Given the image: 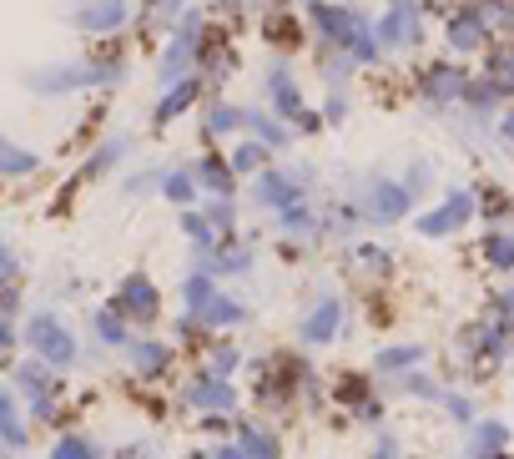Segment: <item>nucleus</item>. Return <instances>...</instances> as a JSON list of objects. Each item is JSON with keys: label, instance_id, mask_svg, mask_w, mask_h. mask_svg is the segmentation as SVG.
Listing matches in <instances>:
<instances>
[{"label": "nucleus", "instance_id": "f257e3e1", "mask_svg": "<svg viewBox=\"0 0 514 459\" xmlns=\"http://www.w3.org/2000/svg\"><path fill=\"white\" fill-rule=\"evenodd\" d=\"M126 41L132 36H101L86 56H71V61H46V66H31L21 81L31 96H76V91H111L132 76V61H126Z\"/></svg>", "mask_w": 514, "mask_h": 459}, {"label": "nucleus", "instance_id": "f03ea898", "mask_svg": "<svg viewBox=\"0 0 514 459\" xmlns=\"http://www.w3.org/2000/svg\"><path fill=\"white\" fill-rule=\"evenodd\" d=\"M303 21H308L313 51H343L358 71H373L383 61L378 36H373V16L363 6H353V0H308Z\"/></svg>", "mask_w": 514, "mask_h": 459}, {"label": "nucleus", "instance_id": "7ed1b4c3", "mask_svg": "<svg viewBox=\"0 0 514 459\" xmlns=\"http://www.w3.org/2000/svg\"><path fill=\"white\" fill-rule=\"evenodd\" d=\"M343 197L363 212L368 227H394V222H409V217H414L409 187H404L399 177H389V172H378V167L343 177Z\"/></svg>", "mask_w": 514, "mask_h": 459}, {"label": "nucleus", "instance_id": "20e7f679", "mask_svg": "<svg viewBox=\"0 0 514 459\" xmlns=\"http://www.w3.org/2000/svg\"><path fill=\"white\" fill-rule=\"evenodd\" d=\"M373 36L383 56H399V51H419L429 41V21L419 0H389L378 16H373Z\"/></svg>", "mask_w": 514, "mask_h": 459}, {"label": "nucleus", "instance_id": "39448f33", "mask_svg": "<svg viewBox=\"0 0 514 459\" xmlns=\"http://www.w3.org/2000/svg\"><path fill=\"white\" fill-rule=\"evenodd\" d=\"M469 66L459 61V56H439V61H424L419 71H414V96L429 106V111H454L459 106V96H464V86H469Z\"/></svg>", "mask_w": 514, "mask_h": 459}, {"label": "nucleus", "instance_id": "423d86ee", "mask_svg": "<svg viewBox=\"0 0 514 459\" xmlns=\"http://www.w3.org/2000/svg\"><path fill=\"white\" fill-rule=\"evenodd\" d=\"M137 6L132 0H66L61 6V21L76 31V36H121L126 26H132Z\"/></svg>", "mask_w": 514, "mask_h": 459}, {"label": "nucleus", "instance_id": "0eeeda50", "mask_svg": "<svg viewBox=\"0 0 514 459\" xmlns=\"http://www.w3.org/2000/svg\"><path fill=\"white\" fill-rule=\"evenodd\" d=\"M499 36V26L474 6V0H459V6H444V51L449 56H479L489 41Z\"/></svg>", "mask_w": 514, "mask_h": 459}, {"label": "nucleus", "instance_id": "6e6552de", "mask_svg": "<svg viewBox=\"0 0 514 459\" xmlns=\"http://www.w3.org/2000/svg\"><path fill=\"white\" fill-rule=\"evenodd\" d=\"M479 217V192L474 187H444V202L429 207V212H414V233L419 238H454L464 222Z\"/></svg>", "mask_w": 514, "mask_h": 459}, {"label": "nucleus", "instance_id": "1a4fd4ad", "mask_svg": "<svg viewBox=\"0 0 514 459\" xmlns=\"http://www.w3.org/2000/svg\"><path fill=\"white\" fill-rule=\"evenodd\" d=\"M26 343L36 349V359L51 364L56 374L76 364V333H71L56 313H31V318H26Z\"/></svg>", "mask_w": 514, "mask_h": 459}, {"label": "nucleus", "instance_id": "9d476101", "mask_svg": "<svg viewBox=\"0 0 514 459\" xmlns=\"http://www.w3.org/2000/svg\"><path fill=\"white\" fill-rule=\"evenodd\" d=\"M293 202H308V187L298 182L293 162H268L263 172L252 177V207H263V212H283Z\"/></svg>", "mask_w": 514, "mask_h": 459}, {"label": "nucleus", "instance_id": "9b49d317", "mask_svg": "<svg viewBox=\"0 0 514 459\" xmlns=\"http://www.w3.org/2000/svg\"><path fill=\"white\" fill-rule=\"evenodd\" d=\"M263 91H268V111H273V117H283L288 127H293L298 111L308 106V101H303V81H298L293 56H273V61L263 66Z\"/></svg>", "mask_w": 514, "mask_h": 459}, {"label": "nucleus", "instance_id": "f8f14e48", "mask_svg": "<svg viewBox=\"0 0 514 459\" xmlns=\"http://www.w3.org/2000/svg\"><path fill=\"white\" fill-rule=\"evenodd\" d=\"M16 394L31 404V419H41V424H51L56 419V394H61V379H56V369L51 364H41V359H31V364H16Z\"/></svg>", "mask_w": 514, "mask_h": 459}, {"label": "nucleus", "instance_id": "ddd939ff", "mask_svg": "<svg viewBox=\"0 0 514 459\" xmlns=\"http://www.w3.org/2000/svg\"><path fill=\"white\" fill-rule=\"evenodd\" d=\"M111 308H116L126 323L152 328V323L162 318V293H157V283H152L147 273H132V278H121V288H116Z\"/></svg>", "mask_w": 514, "mask_h": 459}, {"label": "nucleus", "instance_id": "4468645a", "mask_svg": "<svg viewBox=\"0 0 514 459\" xmlns=\"http://www.w3.org/2000/svg\"><path fill=\"white\" fill-rule=\"evenodd\" d=\"M207 91H212V86H207V76H202V71H192V76H182V81L162 86V96H157V106H152V132H167L177 117H187V111H192Z\"/></svg>", "mask_w": 514, "mask_h": 459}, {"label": "nucleus", "instance_id": "2eb2a0df", "mask_svg": "<svg viewBox=\"0 0 514 459\" xmlns=\"http://www.w3.org/2000/svg\"><path fill=\"white\" fill-rule=\"evenodd\" d=\"M137 157V137L132 132H111V137H101L91 152H86V162H81V182H101V177H116L126 162Z\"/></svg>", "mask_w": 514, "mask_h": 459}, {"label": "nucleus", "instance_id": "dca6fc26", "mask_svg": "<svg viewBox=\"0 0 514 459\" xmlns=\"http://www.w3.org/2000/svg\"><path fill=\"white\" fill-rule=\"evenodd\" d=\"M343 318H348V303H343L338 293H323V298L303 313L298 338L308 343V349H323V343H333V338L343 333Z\"/></svg>", "mask_w": 514, "mask_h": 459}, {"label": "nucleus", "instance_id": "f3484780", "mask_svg": "<svg viewBox=\"0 0 514 459\" xmlns=\"http://www.w3.org/2000/svg\"><path fill=\"white\" fill-rule=\"evenodd\" d=\"M257 31H263V41L278 51V56H293V51H303L313 36H308V21L298 16V11H268L263 21H257Z\"/></svg>", "mask_w": 514, "mask_h": 459}, {"label": "nucleus", "instance_id": "a211bd4d", "mask_svg": "<svg viewBox=\"0 0 514 459\" xmlns=\"http://www.w3.org/2000/svg\"><path fill=\"white\" fill-rule=\"evenodd\" d=\"M242 132H247L252 142H263L273 157L293 147V127H288L283 117H273L268 106H242Z\"/></svg>", "mask_w": 514, "mask_h": 459}, {"label": "nucleus", "instance_id": "6ab92c4d", "mask_svg": "<svg viewBox=\"0 0 514 459\" xmlns=\"http://www.w3.org/2000/svg\"><path fill=\"white\" fill-rule=\"evenodd\" d=\"M192 177H197V187H202L207 197H237V182H242L222 152H202V157L192 162Z\"/></svg>", "mask_w": 514, "mask_h": 459}, {"label": "nucleus", "instance_id": "aec40b11", "mask_svg": "<svg viewBox=\"0 0 514 459\" xmlns=\"http://www.w3.org/2000/svg\"><path fill=\"white\" fill-rule=\"evenodd\" d=\"M479 71L499 86L504 101H514V41H509V36H494V41L479 51Z\"/></svg>", "mask_w": 514, "mask_h": 459}, {"label": "nucleus", "instance_id": "412c9836", "mask_svg": "<svg viewBox=\"0 0 514 459\" xmlns=\"http://www.w3.org/2000/svg\"><path fill=\"white\" fill-rule=\"evenodd\" d=\"M126 359H132L142 379H162L177 354H172V343H157V338H126Z\"/></svg>", "mask_w": 514, "mask_h": 459}, {"label": "nucleus", "instance_id": "4be33fe9", "mask_svg": "<svg viewBox=\"0 0 514 459\" xmlns=\"http://www.w3.org/2000/svg\"><path fill=\"white\" fill-rule=\"evenodd\" d=\"M187 404L197 414H232L237 409V394L227 379H212V374H197V384L187 389Z\"/></svg>", "mask_w": 514, "mask_h": 459}, {"label": "nucleus", "instance_id": "5701e85b", "mask_svg": "<svg viewBox=\"0 0 514 459\" xmlns=\"http://www.w3.org/2000/svg\"><path fill=\"white\" fill-rule=\"evenodd\" d=\"M242 132V106L237 101H222V96H212L207 101V111H202V142H227V137H237Z\"/></svg>", "mask_w": 514, "mask_h": 459}, {"label": "nucleus", "instance_id": "b1692460", "mask_svg": "<svg viewBox=\"0 0 514 459\" xmlns=\"http://www.w3.org/2000/svg\"><path fill=\"white\" fill-rule=\"evenodd\" d=\"M278 217V227L288 238H298V243H318L323 238V212H318V202L308 197V202H293V207H283V212H273Z\"/></svg>", "mask_w": 514, "mask_h": 459}, {"label": "nucleus", "instance_id": "393cba45", "mask_svg": "<svg viewBox=\"0 0 514 459\" xmlns=\"http://www.w3.org/2000/svg\"><path fill=\"white\" fill-rule=\"evenodd\" d=\"M157 197L172 202L177 212H182V207H197V202H202V187H197V177H192V162H172V167L162 172Z\"/></svg>", "mask_w": 514, "mask_h": 459}, {"label": "nucleus", "instance_id": "a878e982", "mask_svg": "<svg viewBox=\"0 0 514 459\" xmlns=\"http://www.w3.org/2000/svg\"><path fill=\"white\" fill-rule=\"evenodd\" d=\"M31 444V424H26V414H21V404H16V389H6L0 384V449H26Z\"/></svg>", "mask_w": 514, "mask_h": 459}, {"label": "nucleus", "instance_id": "bb28decb", "mask_svg": "<svg viewBox=\"0 0 514 459\" xmlns=\"http://www.w3.org/2000/svg\"><path fill=\"white\" fill-rule=\"evenodd\" d=\"M504 449H509L504 419H474L469 424V459H504Z\"/></svg>", "mask_w": 514, "mask_h": 459}, {"label": "nucleus", "instance_id": "cd10ccee", "mask_svg": "<svg viewBox=\"0 0 514 459\" xmlns=\"http://www.w3.org/2000/svg\"><path fill=\"white\" fill-rule=\"evenodd\" d=\"M41 152H31V147H21L16 137H6L0 132V177H11V182H21V177H36L41 172Z\"/></svg>", "mask_w": 514, "mask_h": 459}, {"label": "nucleus", "instance_id": "c85d7f7f", "mask_svg": "<svg viewBox=\"0 0 514 459\" xmlns=\"http://www.w3.org/2000/svg\"><path fill=\"white\" fill-rule=\"evenodd\" d=\"M424 359H429V349L424 343H394V349H378L373 354V369L378 374H414V369H424Z\"/></svg>", "mask_w": 514, "mask_h": 459}, {"label": "nucleus", "instance_id": "c756f323", "mask_svg": "<svg viewBox=\"0 0 514 459\" xmlns=\"http://www.w3.org/2000/svg\"><path fill=\"white\" fill-rule=\"evenodd\" d=\"M197 318H202V328H212V333H217V328H242L252 313H247V303H242V298H232V293H222V288H217V293H212V303H207Z\"/></svg>", "mask_w": 514, "mask_h": 459}, {"label": "nucleus", "instance_id": "7c9ffc66", "mask_svg": "<svg viewBox=\"0 0 514 459\" xmlns=\"http://www.w3.org/2000/svg\"><path fill=\"white\" fill-rule=\"evenodd\" d=\"M479 253H484V263H489V268L514 273V233H509V227H489L484 243H479Z\"/></svg>", "mask_w": 514, "mask_h": 459}, {"label": "nucleus", "instance_id": "2f4dec72", "mask_svg": "<svg viewBox=\"0 0 514 459\" xmlns=\"http://www.w3.org/2000/svg\"><path fill=\"white\" fill-rule=\"evenodd\" d=\"M227 162H232V172L237 177H257V172H263L268 162H273V152L263 147V142H252V137H242L232 152H227Z\"/></svg>", "mask_w": 514, "mask_h": 459}, {"label": "nucleus", "instance_id": "473e14b6", "mask_svg": "<svg viewBox=\"0 0 514 459\" xmlns=\"http://www.w3.org/2000/svg\"><path fill=\"white\" fill-rule=\"evenodd\" d=\"M479 192V217L489 222V227H504L509 217H514V197L499 187V182H489V187H474Z\"/></svg>", "mask_w": 514, "mask_h": 459}, {"label": "nucleus", "instance_id": "72a5a7b5", "mask_svg": "<svg viewBox=\"0 0 514 459\" xmlns=\"http://www.w3.org/2000/svg\"><path fill=\"white\" fill-rule=\"evenodd\" d=\"M91 338L111 343V349H126V338H132V328H126V318L116 308H96L91 313Z\"/></svg>", "mask_w": 514, "mask_h": 459}, {"label": "nucleus", "instance_id": "f704fd0d", "mask_svg": "<svg viewBox=\"0 0 514 459\" xmlns=\"http://www.w3.org/2000/svg\"><path fill=\"white\" fill-rule=\"evenodd\" d=\"M177 222H182V233L192 238V253H212V248L222 243V238L212 233V222H207L197 207H182V212H177Z\"/></svg>", "mask_w": 514, "mask_h": 459}, {"label": "nucleus", "instance_id": "c9c22d12", "mask_svg": "<svg viewBox=\"0 0 514 459\" xmlns=\"http://www.w3.org/2000/svg\"><path fill=\"white\" fill-rule=\"evenodd\" d=\"M237 444H242L247 459H283L278 439H273L268 429H257V424H237Z\"/></svg>", "mask_w": 514, "mask_h": 459}, {"label": "nucleus", "instance_id": "e433bc0d", "mask_svg": "<svg viewBox=\"0 0 514 459\" xmlns=\"http://www.w3.org/2000/svg\"><path fill=\"white\" fill-rule=\"evenodd\" d=\"M202 217L212 222L217 238H237V197H207V202H202Z\"/></svg>", "mask_w": 514, "mask_h": 459}, {"label": "nucleus", "instance_id": "4c0bfd02", "mask_svg": "<svg viewBox=\"0 0 514 459\" xmlns=\"http://www.w3.org/2000/svg\"><path fill=\"white\" fill-rule=\"evenodd\" d=\"M212 293H217V278L202 273V268H192L187 283H182V308H187V313H202V308L212 303Z\"/></svg>", "mask_w": 514, "mask_h": 459}, {"label": "nucleus", "instance_id": "58836bf2", "mask_svg": "<svg viewBox=\"0 0 514 459\" xmlns=\"http://www.w3.org/2000/svg\"><path fill=\"white\" fill-rule=\"evenodd\" d=\"M399 182L409 187V197H414V202H424V197L434 192V162H429V157H414V162L404 167V177H399Z\"/></svg>", "mask_w": 514, "mask_h": 459}, {"label": "nucleus", "instance_id": "ea45409f", "mask_svg": "<svg viewBox=\"0 0 514 459\" xmlns=\"http://www.w3.org/2000/svg\"><path fill=\"white\" fill-rule=\"evenodd\" d=\"M353 258H358L373 278H389V273H394V253L383 248V243H353Z\"/></svg>", "mask_w": 514, "mask_h": 459}, {"label": "nucleus", "instance_id": "a19ab883", "mask_svg": "<svg viewBox=\"0 0 514 459\" xmlns=\"http://www.w3.org/2000/svg\"><path fill=\"white\" fill-rule=\"evenodd\" d=\"M323 122L328 127H343L348 122V111H353V96H348V86H328V96H323Z\"/></svg>", "mask_w": 514, "mask_h": 459}, {"label": "nucleus", "instance_id": "79ce46f5", "mask_svg": "<svg viewBox=\"0 0 514 459\" xmlns=\"http://www.w3.org/2000/svg\"><path fill=\"white\" fill-rule=\"evenodd\" d=\"M51 459H101V449L86 439V434H61L51 444Z\"/></svg>", "mask_w": 514, "mask_h": 459}, {"label": "nucleus", "instance_id": "37998d69", "mask_svg": "<svg viewBox=\"0 0 514 459\" xmlns=\"http://www.w3.org/2000/svg\"><path fill=\"white\" fill-rule=\"evenodd\" d=\"M162 172H167L162 162H157V167H142V172H132V177L121 182V192H126V197H152V192L162 187Z\"/></svg>", "mask_w": 514, "mask_h": 459}, {"label": "nucleus", "instance_id": "c03bdc74", "mask_svg": "<svg viewBox=\"0 0 514 459\" xmlns=\"http://www.w3.org/2000/svg\"><path fill=\"white\" fill-rule=\"evenodd\" d=\"M232 369H237V349H232V343H217V349L207 354V369H202V374H212V379H232Z\"/></svg>", "mask_w": 514, "mask_h": 459}, {"label": "nucleus", "instance_id": "a18cd8bd", "mask_svg": "<svg viewBox=\"0 0 514 459\" xmlns=\"http://www.w3.org/2000/svg\"><path fill=\"white\" fill-rule=\"evenodd\" d=\"M399 389L404 394H419V399H444V389L424 374V369H414V374H399Z\"/></svg>", "mask_w": 514, "mask_h": 459}, {"label": "nucleus", "instance_id": "49530a36", "mask_svg": "<svg viewBox=\"0 0 514 459\" xmlns=\"http://www.w3.org/2000/svg\"><path fill=\"white\" fill-rule=\"evenodd\" d=\"M21 283V253L0 238V288H16Z\"/></svg>", "mask_w": 514, "mask_h": 459}, {"label": "nucleus", "instance_id": "de8ad7c7", "mask_svg": "<svg viewBox=\"0 0 514 459\" xmlns=\"http://www.w3.org/2000/svg\"><path fill=\"white\" fill-rule=\"evenodd\" d=\"M318 132H328L323 111H318V106H303L298 117H293V137H318Z\"/></svg>", "mask_w": 514, "mask_h": 459}, {"label": "nucleus", "instance_id": "09e8293b", "mask_svg": "<svg viewBox=\"0 0 514 459\" xmlns=\"http://www.w3.org/2000/svg\"><path fill=\"white\" fill-rule=\"evenodd\" d=\"M439 404H444V414H449L454 424H464V429H469V424L479 419V414H474V399H464V394H444Z\"/></svg>", "mask_w": 514, "mask_h": 459}, {"label": "nucleus", "instance_id": "8fccbe9b", "mask_svg": "<svg viewBox=\"0 0 514 459\" xmlns=\"http://www.w3.org/2000/svg\"><path fill=\"white\" fill-rule=\"evenodd\" d=\"M494 147H514V101L499 111V122H494Z\"/></svg>", "mask_w": 514, "mask_h": 459}, {"label": "nucleus", "instance_id": "3c124183", "mask_svg": "<svg viewBox=\"0 0 514 459\" xmlns=\"http://www.w3.org/2000/svg\"><path fill=\"white\" fill-rule=\"evenodd\" d=\"M16 313H21V288H0V318L11 323Z\"/></svg>", "mask_w": 514, "mask_h": 459}, {"label": "nucleus", "instance_id": "603ef678", "mask_svg": "<svg viewBox=\"0 0 514 459\" xmlns=\"http://www.w3.org/2000/svg\"><path fill=\"white\" fill-rule=\"evenodd\" d=\"M373 459H404V444H399L394 434H383V439H378V449H373Z\"/></svg>", "mask_w": 514, "mask_h": 459}, {"label": "nucleus", "instance_id": "864d4df0", "mask_svg": "<svg viewBox=\"0 0 514 459\" xmlns=\"http://www.w3.org/2000/svg\"><path fill=\"white\" fill-rule=\"evenodd\" d=\"M6 349H16V323L0 318V354H6Z\"/></svg>", "mask_w": 514, "mask_h": 459}, {"label": "nucleus", "instance_id": "5fc2aeb1", "mask_svg": "<svg viewBox=\"0 0 514 459\" xmlns=\"http://www.w3.org/2000/svg\"><path fill=\"white\" fill-rule=\"evenodd\" d=\"M207 459H247V454H242V444H217Z\"/></svg>", "mask_w": 514, "mask_h": 459}, {"label": "nucleus", "instance_id": "6e6d98bb", "mask_svg": "<svg viewBox=\"0 0 514 459\" xmlns=\"http://www.w3.org/2000/svg\"><path fill=\"white\" fill-rule=\"evenodd\" d=\"M273 6H278V11H303L308 0H273Z\"/></svg>", "mask_w": 514, "mask_h": 459}]
</instances>
